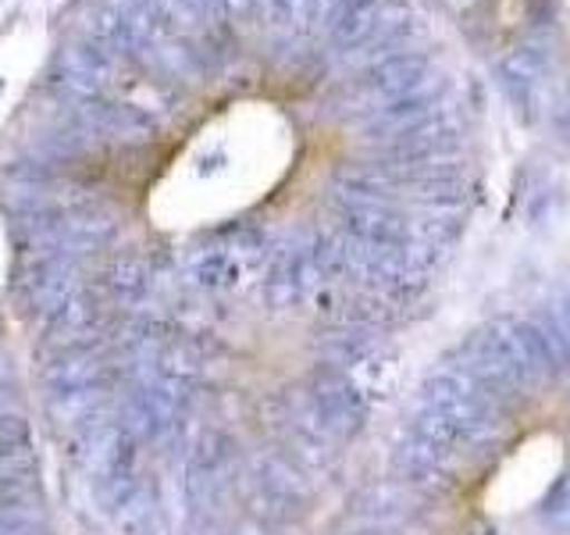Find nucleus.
<instances>
[{
	"label": "nucleus",
	"instance_id": "f257e3e1",
	"mask_svg": "<svg viewBox=\"0 0 570 535\" xmlns=\"http://www.w3.org/2000/svg\"><path fill=\"white\" fill-rule=\"evenodd\" d=\"M47 79L53 89H61L71 100H97L107 86L118 79V58L107 54L104 47L89 43L86 36L76 43H65L58 54H53Z\"/></svg>",
	"mask_w": 570,
	"mask_h": 535
}]
</instances>
